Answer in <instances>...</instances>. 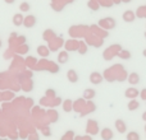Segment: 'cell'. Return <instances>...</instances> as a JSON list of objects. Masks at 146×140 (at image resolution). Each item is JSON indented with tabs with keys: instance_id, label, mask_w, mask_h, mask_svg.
Returning <instances> with one entry per match:
<instances>
[{
	"instance_id": "8fae6325",
	"label": "cell",
	"mask_w": 146,
	"mask_h": 140,
	"mask_svg": "<svg viewBox=\"0 0 146 140\" xmlns=\"http://www.w3.org/2000/svg\"><path fill=\"white\" fill-rule=\"evenodd\" d=\"M128 82L131 83V84H137V83L140 82L139 74H137V73H132V74L129 75V78H128Z\"/></svg>"
},
{
	"instance_id": "5bb4252c",
	"label": "cell",
	"mask_w": 146,
	"mask_h": 140,
	"mask_svg": "<svg viewBox=\"0 0 146 140\" xmlns=\"http://www.w3.org/2000/svg\"><path fill=\"white\" fill-rule=\"evenodd\" d=\"M139 139H140V135L136 131H131V133L127 134V140H139Z\"/></svg>"
},
{
	"instance_id": "4fadbf2b",
	"label": "cell",
	"mask_w": 146,
	"mask_h": 140,
	"mask_svg": "<svg viewBox=\"0 0 146 140\" xmlns=\"http://www.w3.org/2000/svg\"><path fill=\"white\" fill-rule=\"evenodd\" d=\"M58 61L60 64L67 63V61H68V54H67V52H60L58 55Z\"/></svg>"
},
{
	"instance_id": "52a82bcc",
	"label": "cell",
	"mask_w": 146,
	"mask_h": 140,
	"mask_svg": "<svg viewBox=\"0 0 146 140\" xmlns=\"http://www.w3.org/2000/svg\"><path fill=\"white\" fill-rule=\"evenodd\" d=\"M67 77H68V80L71 83H77L78 82V74L73 69L68 70V73H67Z\"/></svg>"
},
{
	"instance_id": "d6986e66",
	"label": "cell",
	"mask_w": 146,
	"mask_h": 140,
	"mask_svg": "<svg viewBox=\"0 0 146 140\" xmlns=\"http://www.w3.org/2000/svg\"><path fill=\"white\" fill-rule=\"evenodd\" d=\"M5 3H7V4H9V5H12V4H14L15 3V0H4Z\"/></svg>"
},
{
	"instance_id": "9a60e30c",
	"label": "cell",
	"mask_w": 146,
	"mask_h": 140,
	"mask_svg": "<svg viewBox=\"0 0 146 140\" xmlns=\"http://www.w3.org/2000/svg\"><path fill=\"white\" fill-rule=\"evenodd\" d=\"M19 9H21V12H22V13H25V12H28V10L31 9V5L28 4L27 1H23L22 4L19 5Z\"/></svg>"
},
{
	"instance_id": "7402d4cb",
	"label": "cell",
	"mask_w": 146,
	"mask_h": 140,
	"mask_svg": "<svg viewBox=\"0 0 146 140\" xmlns=\"http://www.w3.org/2000/svg\"><path fill=\"white\" fill-rule=\"evenodd\" d=\"M145 36H146V33H145Z\"/></svg>"
},
{
	"instance_id": "44dd1931",
	"label": "cell",
	"mask_w": 146,
	"mask_h": 140,
	"mask_svg": "<svg viewBox=\"0 0 146 140\" xmlns=\"http://www.w3.org/2000/svg\"><path fill=\"white\" fill-rule=\"evenodd\" d=\"M142 54H144V56H145V58H146V48H145V50H144V52H142Z\"/></svg>"
},
{
	"instance_id": "30bf717a",
	"label": "cell",
	"mask_w": 146,
	"mask_h": 140,
	"mask_svg": "<svg viewBox=\"0 0 146 140\" xmlns=\"http://www.w3.org/2000/svg\"><path fill=\"white\" fill-rule=\"evenodd\" d=\"M123 19L126 20V22H132V20L135 19L133 12H131V10H127V12H124V14H123Z\"/></svg>"
},
{
	"instance_id": "5b68a950",
	"label": "cell",
	"mask_w": 146,
	"mask_h": 140,
	"mask_svg": "<svg viewBox=\"0 0 146 140\" xmlns=\"http://www.w3.org/2000/svg\"><path fill=\"white\" fill-rule=\"evenodd\" d=\"M124 94H126L127 98H136L137 96L140 94V92H139V90H137L135 87H129L128 89L126 90V93H124Z\"/></svg>"
},
{
	"instance_id": "2e32d148",
	"label": "cell",
	"mask_w": 146,
	"mask_h": 140,
	"mask_svg": "<svg viewBox=\"0 0 146 140\" xmlns=\"http://www.w3.org/2000/svg\"><path fill=\"white\" fill-rule=\"evenodd\" d=\"M63 110H64V112H71V111H72V102H71L69 99L64 102V107H63Z\"/></svg>"
},
{
	"instance_id": "6da1fadb",
	"label": "cell",
	"mask_w": 146,
	"mask_h": 140,
	"mask_svg": "<svg viewBox=\"0 0 146 140\" xmlns=\"http://www.w3.org/2000/svg\"><path fill=\"white\" fill-rule=\"evenodd\" d=\"M36 23H37V18L31 14L25 17V20H23V26H25L26 28H33L36 26Z\"/></svg>"
},
{
	"instance_id": "e0dca14e",
	"label": "cell",
	"mask_w": 146,
	"mask_h": 140,
	"mask_svg": "<svg viewBox=\"0 0 146 140\" xmlns=\"http://www.w3.org/2000/svg\"><path fill=\"white\" fill-rule=\"evenodd\" d=\"M121 58L122 59H127V60H128V59H131V54H129L128 51H123V52L121 54Z\"/></svg>"
},
{
	"instance_id": "ac0fdd59",
	"label": "cell",
	"mask_w": 146,
	"mask_h": 140,
	"mask_svg": "<svg viewBox=\"0 0 146 140\" xmlns=\"http://www.w3.org/2000/svg\"><path fill=\"white\" fill-rule=\"evenodd\" d=\"M140 97H141V99L146 101V88H145V89H142L141 92H140Z\"/></svg>"
},
{
	"instance_id": "277c9868",
	"label": "cell",
	"mask_w": 146,
	"mask_h": 140,
	"mask_svg": "<svg viewBox=\"0 0 146 140\" xmlns=\"http://www.w3.org/2000/svg\"><path fill=\"white\" fill-rule=\"evenodd\" d=\"M115 129L119 134H124L127 131V125L123 120H117L115 121Z\"/></svg>"
},
{
	"instance_id": "8992f818",
	"label": "cell",
	"mask_w": 146,
	"mask_h": 140,
	"mask_svg": "<svg viewBox=\"0 0 146 140\" xmlns=\"http://www.w3.org/2000/svg\"><path fill=\"white\" fill-rule=\"evenodd\" d=\"M113 131L110 130L109 128H105V129H103L101 130V139H104V140H110V139H113Z\"/></svg>"
},
{
	"instance_id": "ffe728a7",
	"label": "cell",
	"mask_w": 146,
	"mask_h": 140,
	"mask_svg": "<svg viewBox=\"0 0 146 140\" xmlns=\"http://www.w3.org/2000/svg\"><path fill=\"white\" fill-rule=\"evenodd\" d=\"M142 120L146 121V112H144V115H142Z\"/></svg>"
},
{
	"instance_id": "9c48e42d",
	"label": "cell",
	"mask_w": 146,
	"mask_h": 140,
	"mask_svg": "<svg viewBox=\"0 0 146 140\" xmlns=\"http://www.w3.org/2000/svg\"><path fill=\"white\" fill-rule=\"evenodd\" d=\"M96 96V92L94 89H86L85 92H83V98H85V99H92L94 97H95Z\"/></svg>"
},
{
	"instance_id": "7c38bea8",
	"label": "cell",
	"mask_w": 146,
	"mask_h": 140,
	"mask_svg": "<svg viewBox=\"0 0 146 140\" xmlns=\"http://www.w3.org/2000/svg\"><path fill=\"white\" fill-rule=\"evenodd\" d=\"M37 52L40 54V56H44V58L49 56V50L46 46H40V47L37 48Z\"/></svg>"
},
{
	"instance_id": "ba28073f",
	"label": "cell",
	"mask_w": 146,
	"mask_h": 140,
	"mask_svg": "<svg viewBox=\"0 0 146 140\" xmlns=\"http://www.w3.org/2000/svg\"><path fill=\"white\" fill-rule=\"evenodd\" d=\"M127 107H128L129 111H136V110L140 108V102H137L135 98H131V101H129V103H128Z\"/></svg>"
},
{
	"instance_id": "3957f363",
	"label": "cell",
	"mask_w": 146,
	"mask_h": 140,
	"mask_svg": "<svg viewBox=\"0 0 146 140\" xmlns=\"http://www.w3.org/2000/svg\"><path fill=\"white\" fill-rule=\"evenodd\" d=\"M23 20H25V15L22 13H17L13 17V24L15 27H19V26H23Z\"/></svg>"
},
{
	"instance_id": "7a4b0ae2",
	"label": "cell",
	"mask_w": 146,
	"mask_h": 140,
	"mask_svg": "<svg viewBox=\"0 0 146 140\" xmlns=\"http://www.w3.org/2000/svg\"><path fill=\"white\" fill-rule=\"evenodd\" d=\"M90 82L92 83V84H100V83L103 82V77H101L100 73L94 71V73H91V75H90Z\"/></svg>"
}]
</instances>
